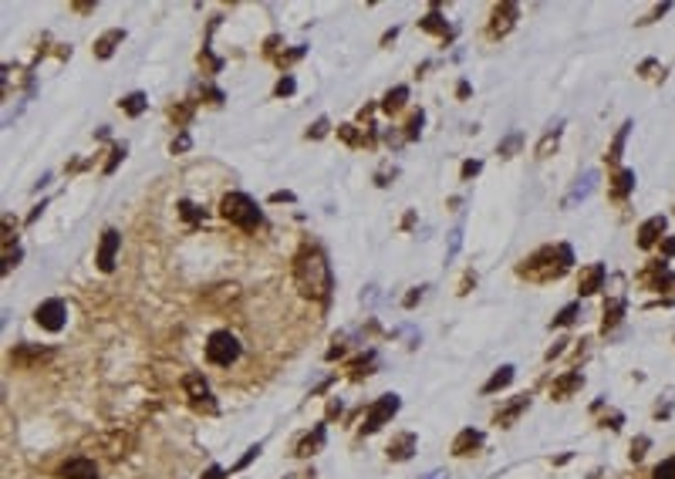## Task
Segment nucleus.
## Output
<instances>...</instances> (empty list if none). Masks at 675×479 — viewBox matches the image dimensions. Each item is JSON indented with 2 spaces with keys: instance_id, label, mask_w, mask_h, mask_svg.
<instances>
[{
  "instance_id": "obj_43",
  "label": "nucleus",
  "mask_w": 675,
  "mask_h": 479,
  "mask_svg": "<svg viewBox=\"0 0 675 479\" xmlns=\"http://www.w3.org/2000/svg\"><path fill=\"white\" fill-rule=\"evenodd\" d=\"M564 344H567V341H557V344H554V348L547 351V358H557V354H561V351H564Z\"/></svg>"
},
{
  "instance_id": "obj_32",
  "label": "nucleus",
  "mask_w": 675,
  "mask_h": 479,
  "mask_svg": "<svg viewBox=\"0 0 675 479\" xmlns=\"http://www.w3.org/2000/svg\"><path fill=\"white\" fill-rule=\"evenodd\" d=\"M480 169H483V162H480V159H473V162H463V179H473Z\"/></svg>"
},
{
  "instance_id": "obj_20",
  "label": "nucleus",
  "mask_w": 675,
  "mask_h": 479,
  "mask_svg": "<svg viewBox=\"0 0 675 479\" xmlns=\"http://www.w3.org/2000/svg\"><path fill=\"white\" fill-rule=\"evenodd\" d=\"M527 405H530V399H527V395H520V399L513 401V405H510L507 412L497 415V422H500V426H510V422H513V419H517V415H520L523 409H527Z\"/></svg>"
},
{
  "instance_id": "obj_33",
  "label": "nucleus",
  "mask_w": 675,
  "mask_h": 479,
  "mask_svg": "<svg viewBox=\"0 0 675 479\" xmlns=\"http://www.w3.org/2000/svg\"><path fill=\"white\" fill-rule=\"evenodd\" d=\"M422 122H426V115H422V112H419V115H412V122H408V139H416V135L422 132Z\"/></svg>"
},
{
  "instance_id": "obj_5",
  "label": "nucleus",
  "mask_w": 675,
  "mask_h": 479,
  "mask_svg": "<svg viewBox=\"0 0 675 479\" xmlns=\"http://www.w3.org/2000/svg\"><path fill=\"white\" fill-rule=\"evenodd\" d=\"M398 405H402V401H398V395H382V399H378V401H375V405L369 409V419H365V432H378V428H382L385 422H388V419L398 412Z\"/></svg>"
},
{
  "instance_id": "obj_41",
  "label": "nucleus",
  "mask_w": 675,
  "mask_h": 479,
  "mask_svg": "<svg viewBox=\"0 0 675 479\" xmlns=\"http://www.w3.org/2000/svg\"><path fill=\"white\" fill-rule=\"evenodd\" d=\"M291 199H294L291 193H274L270 196V203H291Z\"/></svg>"
},
{
  "instance_id": "obj_6",
  "label": "nucleus",
  "mask_w": 675,
  "mask_h": 479,
  "mask_svg": "<svg viewBox=\"0 0 675 479\" xmlns=\"http://www.w3.org/2000/svg\"><path fill=\"white\" fill-rule=\"evenodd\" d=\"M118 243H122L118 230H105V233H102V246H98V270H102V273H112L115 270V253H118Z\"/></svg>"
},
{
  "instance_id": "obj_25",
  "label": "nucleus",
  "mask_w": 675,
  "mask_h": 479,
  "mask_svg": "<svg viewBox=\"0 0 675 479\" xmlns=\"http://www.w3.org/2000/svg\"><path fill=\"white\" fill-rule=\"evenodd\" d=\"M179 213H182V220H190V223H200V220H206V213L200 206H192L190 199H182L179 203Z\"/></svg>"
},
{
  "instance_id": "obj_4",
  "label": "nucleus",
  "mask_w": 675,
  "mask_h": 479,
  "mask_svg": "<svg viewBox=\"0 0 675 479\" xmlns=\"http://www.w3.org/2000/svg\"><path fill=\"white\" fill-rule=\"evenodd\" d=\"M34 321H38L44 331H61L64 321H68V307H64V300L51 298V300H44V304H38Z\"/></svg>"
},
{
  "instance_id": "obj_30",
  "label": "nucleus",
  "mask_w": 675,
  "mask_h": 479,
  "mask_svg": "<svg viewBox=\"0 0 675 479\" xmlns=\"http://www.w3.org/2000/svg\"><path fill=\"white\" fill-rule=\"evenodd\" d=\"M21 257H24V253H21V246H14V253L7 250V253H4V273L11 270V267H17V260H21Z\"/></svg>"
},
{
  "instance_id": "obj_8",
  "label": "nucleus",
  "mask_w": 675,
  "mask_h": 479,
  "mask_svg": "<svg viewBox=\"0 0 675 479\" xmlns=\"http://www.w3.org/2000/svg\"><path fill=\"white\" fill-rule=\"evenodd\" d=\"M61 476L64 479H98V466H95L91 459H85V456H78V459H68L61 466Z\"/></svg>"
},
{
  "instance_id": "obj_21",
  "label": "nucleus",
  "mask_w": 675,
  "mask_h": 479,
  "mask_svg": "<svg viewBox=\"0 0 675 479\" xmlns=\"http://www.w3.org/2000/svg\"><path fill=\"white\" fill-rule=\"evenodd\" d=\"M628 132H632V122H624L622 129H618V135H614L612 152H608V159H612V162H618V159H622V149H624V139H628Z\"/></svg>"
},
{
  "instance_id": "obj_37",
  "label": "nucleus",
  "mask_w": 675,
  "mask_h": 479,
  "mask_svg": "<svg viewBox=\"0 0 675 479\" xmlns=\"http://www.w3.org/2000/svg\"><path fill=\"white\" fill-rule=\"evenodd\" d=\"M186 149H190V135L182 132V135H179L176 142H172V152H186Z\"/></svg>"
},
{
  "instance_id": "obj_9",
  "label": "nucleus",
  "mask_w": 675,
  "mask_h": 479,
  "mask_svg": "<svg viewBox=\"0 0 675 479\" xmlns=\"http://www.w3.org/2000/svg\"><path fill=\"white\" fill-rule=\"evenodd\" d=\"M601 284H604V263H591V267L581 270V284H577V290H581V298H587V294H598Z\"/></svg>"
},
{
  "instance_id": "obj_12",
  "label": "nucleus",
  "mask_w": 675,
  "mask_h": 479,
  "mask_svg": "<svg viewBox=\"0 0 675 479\" xmlns=\"http://www.w3.org/2000/svg\"><path fill=\"white\" fill-rule=\"evenodd\" d=\"M480 442H483V432H476V428H463V432H459V439L453 442V453H456V456H470Z\"/></svg>"
},
{
  "instance_id": "obj_18",
  "label": "nucleus",
  "mask_w": 675,
  "mask_h": 479,
  "mask_svg": "<svg viewBox=\"0 0 675 479\" xmlns=\"http://www.w3.org/2000/svg\"><path fill=\"white\" fill-rule=\"evenodd\" d=\"M406 98H408V88H406V85H398V88H392L382 98V108H385V112H395V108H402V105H406Z\"/></svg>"
},
{
  "instance_id": "obj_29",
  "label": "nucleus",
  "mask_w": 675,
  "mask_h": 479,
  "mask_svg": "<svg viewBox=\"0 0 675 479\" xmlns=\"http://www.w3.org/2000/svg\"><path fill=\"white\" fill-rule=\"evenodd\" d=\"M651 479H675V459H665L662 466L655 469V476Z\"/></svg>"
},
{
  "instance_id": "obj_19",
  "label": "nucleus",
  "mask_w": 675,
  "mask_h": 479,
  "mask_svg": "<svg viewBox=\"0 0 675 479\" xmlns=\"http://www.w3.org/2000/svg\"><path fill=\"white\" fill-rule=\"evenodd\" d=\"M412 446H416V436H402L395 446H388V456L402 463V459H408V456H412Z\"/></svg>"
},
{
  "instance_id": "obj_11",
  "label": "nucleus",
  "mask_w": 675,
  "mask_h": 479,
  "mask_svg": "<svg viewBox=\"0 0 675 479\" xmlns=\"http://www.w3.org/2000/svg\"><path fill=\"white\" fill-rule=\"evenodd\" d=\"M517 4H500L497 11H493V34H507L510 27H513V21H517Z\"/></svg>"
},
{
  "instance_id": "obj_42",
  "label": "nucleus",
  "mask_w": 675,
  "mask_h": 479,
  "mask_svg": "<svg viewBox=\"0 0 675 479\" xmlns=\"http://www.w3.org/2000/svg\"><path fill=\"white\" fill-rule=\"evenodd\" d=\"M341 135L348 142H355V125H341Z\"/></svg>"
},
{
  "instance_id": "obj_17",
  "label": "nucleus",
  "mask_w": 675,
  "mask_h": 479,
  "mask_svg": "<svg viewBox=\"0 0 675 479\" xmlns=\"http://www.w3.org/2000/svg\"><path fill=\"white\" fill-rule=\"evenodd\" d=\"M145 105H149V102H145V95H142V91H132V95H125V98H122V108H125V115H132V118L142 115V112H145Z\"/></svg>"
},
{
  "instance_id": "obj_36",
  "label": "nucleus",
  "mask_w": 675,
  "mask_h": 479,
  "mask_svg": "<svg viewBox=\"0 0 675 479\" xmlns=\"http://www.w3.org/2000/svg\"><path fill=\"white\" fill-rule=\"evenodd\" d=\"M274 91H277L281 98H284V95H294V78H281V81H277V88H274Z\"/></svg>"
},
{
  "instance_id": "obj_27",
  "label": "nucleus",
  "mask_w": 675,
  "mask_h": 479,
  "mask_svg": "<svg viewBox=\"0 0 675 479\" xmlns=\"http://www.w3.org/2000/svg\"><path fill=\"white\" fill-rule=\"evenodd\" d=\"M122 159H125V145H115V149H112V159L105 162V172L112 176L115 169H118V162H122Z\"/></svg>"
},
{
  "instance_id": "obj_34",
  "label": "nucleus",
  "mask_w": 675,
  "mask_h": 479,
  "mask_svg": "<svg viewBox=\"0 0 675 479\" xmlns=\"http://www.w3.org/2000/svg\"><path fill=\"white\" fill-rule=\"evenodd\" d=\"M459 243H463V226H456V230L449 233V257H453V253L459 250Z\"/></svg>"
},
{
  "instance_id": "obj_35",
  "label": "nucleus",
  "mask_w": 675,
  "mask_h": 479,
  "mask_svg": "<svg viewBox=\"0 0 675 479\" xmlns=\"http://www.w3.org/2000/svg\"><path fill=\"white\" fill-rule=\"evenodd\" d=\"M517 145H520V135H517V132H513V135H510L507 142L500 145V156H507V152H513V149H517Z\"/></svg>"
},
{
  "instance_id": "obj_39",
  "label": "nucleus",
  "mask_w": 675,
  "mask_h": 479,
  "mask_svg": "<svg viewBox=\"0 0 675 479\" xmlns=\"http://www.w3.org/2000/svg\"><path fill=\"white\" fill-rule=\"evenodd\" d=\"M662 253H665V257H675V236L662 240Z\"/></svg>"
},
{
  "instance_id": "obj_3",
  "label": "nucleus",
  "mask_w": 675,
  "mask_h": 479,
  "mask_svg": "<svg viewBox=\"0 0 675 479\" xmlns=\"http://www.w3.org/2000/svg\"><path fill=\"white\" fill-rule=\"evenodd\" d=\"M206 358L220 368H230V364L240 358V341L230 335V331H213L210 341H206Z\"/></svg>"
},
{
  "instance_id": "obj_23",
  "label": "nucleus",
  "mask_w": 675,
  "mask_h": 479,
  "mask_svg": "<svg viewBox=\"0 0 675 479\" xmlns=\"http://www.w3.org/2000/svg\"><path fill=\"white\" fill-rule=\"evenodd\" d=\"M574 389H581V375H577V372H571L567 378H561V381L554 385V395L561 399V395H567V391H574Z\"/></svg>"
},
{
  "instance_id": "obj_7",
  "label": "nucleus",
  "mask_w": 675,
  "mask_h": 479,
  "mask_svg": "<svg viewBox=\"0 0 675 479\" xmlns=\"http://www.w3.org/2000/svg\"><path fill=\"white\" fill-rule=\"evenodd\" d=\"M594 182H598V169H587L581 179L574 182V189L567 193V199H564V209H574L581 199H587V196L594 193Z\"/></svg>"
},
{
  "instance_id": "obj_15",
  "label": "nucleus",
  "mask_w": 675,
  "mask_h": 479,
  "mask_svg": "<svg viewBox=\"0 0 675 479\" xmlns=\"http://www.w3.org/2000/svg\"><path fill=\"white\" fill-rule=\"evenodd\" d=\"M186 391H190V399L200 405V399H210V389H206V378L203 375H186Z\"/></svg>"
},
{
  "instance_id": "obj_13",
  "label": "nucleus",
  "mask_w": 675,
  "mask_h": 479,
  "mask_svg": "<svg viewBox=\"0 0 675 479\" xmlns=\"http://www.w3.org/2000/svg\"><path fill=\"white\" fill-rule=\"evenodd\" d=\"M122 41H125V31H122V27H115V31H108L105 38L95 41V58H112L115 44H122Z\"/></svg>"
},
{
  "instance_id": "obj_38",
  "label": "nucleus",
  "mask_w": 675,
  "mask_h": 479,
  "mask_svg": "<svg viewBox=\"0 0 675 479\" xmlns=\"http://www.w3.org/2000/svg\"><path fill=\"white\" fill-rule=\"evenodd\" d=\"M254 456H260V446H250V449H247V456H243L240 463H237V469H243L247 463H250V459H254Z\"/></svg>"
},
{
  "instance_id": "obj_31",
  "label": "nucleus",
  "mask_w": 675,
  "mask_h": 479,
  "mask_svg": "<svg viewBox=\"0 0 675 479\" xmlns=\"http://www.w3.org/2000/svg\"><path fill=\"white\" fill-rule=\"evenodd\" d=\"M324 132H328V118H318V122H314V125L307 129V139H321Z\"/></svg>"
},
{
  "instance_id": "obj_26",
  "label": "nucleus",
  "mask_w": 675,
  "mask_h": 479,
  "mask_svg": "<svg viewBox=\"0 0 675 479\" xmlns=\"http://www.w3.org/2000/svg\"><path fill=\"white\" fill-rule=\"evenodd\" d=\"M577 311H581V304H567V307H564V311L557 314V317H554V324H557V327H564V324H571L574 317H577Z\"/></svg>"
},
{
  "instance_id": "obj_10",
  "label": "nucleus",
  "mask_w": 675,
  "mask_h": 479,
  "mask_svg": "<svg viewBox=\"0 0 675 479\" xmlns=\"http://www.w3.org/2000/svg\"><path fill=\"white\" fill-rule=\"evenodd\" d=\"M662 233H665V216H651V220H645L641 223V230H638V246H655L659 240H662Z\"/></svg>"
},
{
  "instance_id": "obj_24",
  "label": "nucleus",
  "mask_w": 675,
  "mask_h": 479,
  "mask_svg": "<svg viewBox=\"0 0 675 479\" xmlns=\"http://www.w3.org/2000/svg\"><path fill=\"white\" fill-rule=\"evenodd\" d=\"M419 24H422V31H433V34H446V21H443V17H439V14H426V17H422V21H419Z\"/></svg>"
},
{
  "instance_id": "obj_14",
  "label": "nucleus",
  "mask_w": 675,
  "mask_h": 479,
  "mask_svg": "<svg viewBox=\"0 0 675 479\" xmlns=\"http://www.w3.org/2000/svg\"><path fill=\"white\" fill-rule=\"evenodd\" d=\"M510 381H513V364H503V368H500L497 375H493V378H490V381L483 385V391H486V395H493V391L507 389Z\"/></svg>"
},
{
  "instance_id": "obj_1",
  "label": "nucleus",
  "mask_w": 675,
  "mask_h": 479,
  "mask_svg": "<svg viewBox=\"0 0 675 479\" xmlns=\"http://www.w3.org/2000/svg\"><path fill=\"white\" fill-rule=\"evenodd\" d=\"M294 277H297V287L304 298L324 300L328 290H331V267H328V257L321 246H304L301 257L294 263Z\"/></svg>"
},
{
  "instance_id": "obj_16",
  "label": "nucleus",
  "mask_w": 675,
  "mask_h": 479,
  "mask_svg": "<svg viewBox=\"0 0 675 479\" xmlns=\"http://www.w3.org/2000/svg\"><path fill=\"white\" fill-rule=\"evenodd\" d=\"M632 189H635V172H632V169H622V172L614 176V196H618V199H624Z\"/></svg>"
},
{
  "instance_id": "obj_28",
  "label": "nucleus",
  "mask_w": 675,
  "mask_h": 479,
  "mask_svg": "<svg viewBox=\"0 0 675 479\" xmlns=\"http://www.w3.org/2000/svg\"><path fill=\"white\" fill-rule=\"evenodd\" d=\"M321 439H324V426H318V428H314V439H307L304 446L297 449V453H301V456H311V449H314V446H321Z\"/></svg>"
},
{
  "instance_id": "obj_22",
  "label": "nucleus",
  "mask_w": 675,
  "mask_h": 479,
  "mask_svg": "<svg viewBox=\"0 0 675 479\" xmlns=\"http://www.w3.org/2000/svg\"><path fill=\"white\" fill-rule=\"evenodd\" d=\"M622 314H624V300H612V304L604 307V331H608L612 324L622 321Z\"/></svg>"
},
{
  "instance_id": "obj_2",
  "label": "nucleus",
  "mask_w": 675,
  "mask_h": 479,
  "mask_svg": "<svg viewBox=\"0 0 675 479\" xmlns=\"http://www.w3.org/2000/svg\"><path fill=\"white\" fill-rule=\"evenodd\" d=\"M220 213H223L230 223H237L240 230H257V226L264 223L260 206H257L247 193H227L223 196V203H220Z\"/></svg>"
},
{
  "instance_id": "obj_40",
  "label": "nucleus",
  "mask_w": 675,
  "mask_h": 479,
  "mask_svg": "<svg viewBox=\"0 0 675 479\" xmlns=\"http://www.w3.org/2000/svg\"><path fill=\"white\" fill-rule=\"evenodd\" d=\"M203 479H223V469H220V466H210V469L203 473Z\"/></svg>"
}]
</instances>
